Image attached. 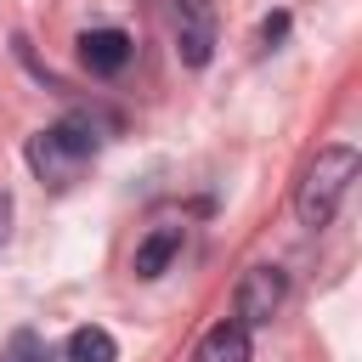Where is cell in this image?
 <instances>
[{
    "instance_id": "obj_1",
    "label": "cell",
    "mask_w": 362,
    "mask_h": 362,
    "mask_svg": "<svg viewBox=\"0 0 362 362\" xmlns=\"http://www.w3.org/2000/svg\"><path fill=\"white\" fill-rule=\"evenodd\" d=\"M102 130H113V119L107 113H96V107H74V113H62L57 124H45V130H34L28 141H23V158H28V170L45 181V187H74L79 181V170L102 153Z\"/></svg>"
},
{
    "instance_id": "obj_2",
    "label": "cell",
    "mask_w": 362,
    "mask_h": 362,
    "mask_svg": "<svg viewBox=\"0 0 362 362\" xmlns=\"http://www.w3.org/2000/svg\"><path fill=\"white\" fill-rule=\"evenodd\" d=\"M356 170H362V153H356L351 141L317 147V158H311V164L300 170V181H294V221H300L305 232H322V226L339 215Z\"/></svg>"
},
{
    "instance_id": "obj_3",
    "label": "cell",
    "mask_w": 362,
    "mask_h": 362,
    "mask_svg": "<svg viewBox=\"0 0 362 362\" xmlns=\"http://www.w3.org/2000/svg\"><path fill=\"white\" fill-rule=\"evenodd\" d=\"M283 300H288V272L283 266H249L243 277H238V294H232V317L243 322V328H266L277 311H283Z\"/></svg>"
},
{
    "instance_id": "obj_4",
    "label": "cell",
    "mask_w": 362,
    "mask_h": 362,
    "mask_svg": "<svg viewBox=\"0 0 362 362\" xmlns=\"http://www.w3.org/2000/svg\"><path fill=\"white\" fill-rule=\"evenodd\" d=\"M175 6V57L181 68H209L215 45H221V23L209 0H170Z\"/></svg>"
},
{
    "instance_id": "obj_5",
    "label": "cell",
    "mask_w": 362,
    "mask_h": 362,
    "mask_svg": "<svg viewBox=\"0 0 362 362\" xmlns=\"http://www.w3.org/2000/svg\"><path fill=\"white\" fill-rule=\"evenodd\" d=\"M130 57H136V40L124 34V28H85L79 34V68L90 74V79H119L124 68H130Z\"/></svg>"
},
{
    "instance_id": "obj_6",
    "label": "cell",
    "mask_w": 362,
    "mask_h": 362,
    "mask_svg": "<svg viewBox=\"0 0 362 362\" xmlns=\"http://www.w3.org/2000/svg\"><path fill=\"white\" fill-rule=\"evenodd\" d=\"M181 243H187V226H175V221H164V226H153L141 243H136V255H130V272L141 277V283H153V277H164L170 272V260L181 255Z\"/></svg>"
},
{
    "instance_id": "obj_7",
    "label": "cell",
    "mask_w": 362,
    "mask_h": 362,
    "mask_svg": "<svg viewBox=\"0 0 362 362\" xmlns=\"http://www.w3.org/2000/svg\"><path fill=\"white\" fill-rule=\"evenodd\" d=\"M249 356H255V339H249V328L238 317H221L192 351V362H249Z\"/></svg>"
},
{
    "instance_id": "obj_8",
    "label": "cell",
    "mask_w": 362,
    "mask_h": 362,
    "mask_svg": "<svg viewBox=\"0 0 362 362\" xmlns=\"http://www.w3.org/2000/svg\"><path fill=\"white\" fill-rule=\"evenodd\" d=\"M62 356H68V362H119V339H113L107 328L85 322V328H74V334H68Z\"/></svg>"
},
{
    "instance_id": "obj_9",
    "label": "cell",
    "mask_w": 362,
    "mask_h": 362,
    "mask_svg": "<svg viewBox=\"0 0 362 362\" xmlns=\"http://www.w3.org/2000/svg\"><path fill=\"white\" fill-rule=\"evenodd\" d=\"M0 362H51V345H45L34 328H17V334L0 345Z\"/></svg>"
},
{
    "instance_id": "obj_10",
    "label": "cell",
    "mask_w": 362,
    "mask_h": 362,
    "mask_svg": "<svg viewBox=\"0 0 362 362\" xmlns=\"http://www.w3.org/2000/svg\"><path fill=\"white\" fill-rule=\"evenodd\" d=\"M283 34H288V11H272V17L260 23V51H272Z\"/></svg>"
},
{
    "instance_id": "obj_11",
    "label": "cell",
    "mask_w": 362,
    "mask_h": 362,
    "mask_svg": "<svg viewBox=\"0 0 362 362\" xmlns=\"http://www.w3.org/2000/svg\"><path fill=\"white\" fill-rule=\"evenodd\" d=\"M11 209H17V204H11V192L0 187V243H6V232H11Z\"/></svg>"
}]
</instances>
